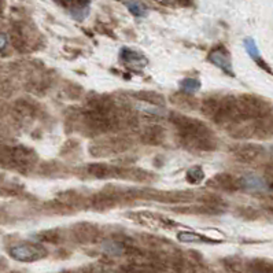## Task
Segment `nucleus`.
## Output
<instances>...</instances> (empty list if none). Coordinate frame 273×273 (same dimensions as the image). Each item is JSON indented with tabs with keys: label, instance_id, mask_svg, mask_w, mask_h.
Here are the masks:
<instances>
[{
	"label": "nucleus",
	"instance_id": "nucleus-1",
	"mask_svg": "<svg viewBox=\"0 0 273 273\" xmlns=\"http://www.w3.org/2000/svg\"><path fill=\"white\" fill-rule=\"evenodd\" d=\"M236 107L240 121L243 120H261L271 115L272 106L265 99L253 95H242L236 97Z\"/></svg>",
	"mask_w": 273,
	"mask_h": 273
},
{
	"label": "nucleus",
	"instance_id": "nucleus-2",
	"mask_svg": "<svg viewBox=\"0 0 273 273\" xmlns=\"http://www.w3.org/2000/svg\"><path fill=\"white\" fill-rule=\"evenodd\" d=\"M132 147V142L126 137H108L102 142L93 143L90 147V153L93 157H108L111 154L125 153Z\"/></svg>",
	"mask_w": 273,
	"mask_h": 273
},
{
	"label": "nucleus",
	"instance_id": "nucleus-3",
	"mask_svg": "<svg viewBox=\"0 0 273 273\" xmlns=\"http://www.w3.org/2000/svg\"><path fill=\"white\" fill-rule=\"evenodd\" d=\"M171 120L182 136H191V135L211 136L210 129L202 121L195 120V118L182 115V114H173V115H171Z\"/></svg>",
	"mask_w": 273,
	"mask_h": 273
},
{
	"label": "nucleus",
	"instance_id": "nucleus-4",
	"mask_svg": "<svg viewBox=\"0 0 273 273\" xmlns=\"http://www.w3.org/2000/svg\"><path fill=\"white\" fill-rule=\"evenodd\" d=\"M8 254L21 262H33L39 261L47 256V250L40 245H32V243H25V245H17L10 247Z\"/></svg>",
	"mask_w": 273,
	"mask_h": 273
},
{
	"label": "nucleus",
	"instance_id": "nucleus-5",
	"mask_svg": "<svg viewBox=\"0 0 273 273\" xmlns=\"http://www.w3.org/2000/svg\"><path fill=\"white\" fill-rule=\"evenodd\" d=\"M36 154L25 147H15L8 150V162L18 168H32L36 164Z\"/></svg>",
	"mask_w": 273,
	"mask_h": 273
},
{
	"label": "nucleus",
	"instance_id": "nucleus-6",
	"mask_svg": "<svg viewBox=\"0 0 273 273\" xmlns=\"http://www.w3.org/2000/svg\"><path fill=\"white\" fill-rule=\"evenodd\" d=\"M99 228L90 222H80L76 224L73 228V236L74 239L79 243L83 245H90V243H95L99 238Z\"/></svg>",
	"mask_w": 273,
	"mask_h": 273
},
{
	"label": "nucleus",
	"instance_id": "nucleus-7",
	"mask_svg": "<svg viewBox=\"0 0 273 273\" xmlns=\"http://www.w3.org/2000/svg\"><path fill=\"white\" fill-rule=\"evenodd\" d=\"M120 199L118 196V191H103L96 195H93L91 199V206L93 209H96L99 211L108 210V209H113L114 206L117 205V202Z\"/></svg>",
	"mask_w": 273,
	"mask_h": 273
},
{
	"label": "nucleus",
	"instance_id": "nucleus-8",
	"mask_svg": "<svg viewBox=\"0 0 273 273\" xmlns=\"http://www.w3.org/2000/svg\"><path fill=\"white\" fill-rule=\"evenodd\" d=\"M182 144L192 150H199V151H211L216 148V142L211 139V136L205 135H191V136H182Z\"/></svg>",
	"mask_w": 273,
	"mask_h": 273
},
{
	"label": "nucleus",
	"instance_id": "nucleus-9",
	"mask_svg": "<svg viewBox=\"0 0 273 273\" xmlns=\"http://www.w3.org/2000/svg\"><path fill=\"white\" fill-rule=\"evenodd\" d=\"M233 154H235L236 160H239L240 162L251 164L258 158H261L262 154H264V148L261 146H257V144H245V146H239L238 148H235Z\"/></svg>",
	"mask_w": 273,
	"mask_h": 273
},
{
	"label": "nucleus",
	"instance_id": "nucleus-10",
	"mask_svg": "<svg viewBox=\"0 0 273 273\" xmlns=\"http://www.w3.org/2000/svg\"><path fill=\"white\" fill-rule=\"evenodd\" d=\"M209 61H210L213 65L218 66L221 70H224L225 73L231 74V76L233 74L231 57H229V52H228L225 48L218 47L216 50H213V51L209 54Z\"/></svg>",
	"mask_w": 273,
	"mask_h": 273
},
{
	"label": "nucleus",
	"instance_id": "nucleus-11",
	"mask_svg": "<svg viewBox=\"0 0 273 273\" xmlns=\"http://www.w3.org/2000/svg\"><path fill=\"white\" fill-rule=\"evenodd\" d=\"M88 175L96 179H108V177H120L121 169L120 168H114V166L106 165V164H93L88 166Z\"/></svg>",
	"mask_w": 273,
	"mask_h": 273
},
{
	"label": "nucleus",
	"instance_id": "nucleus-12",
	"mask_svg": "<svg viewBox=\"0 0 273 273\" xmlns=\"http://www.w3.org/2000/svg\"><path fill=\"white\" fill-rule=\"evenodd\" d=\"M165 140V131L160 125L148 126L142 133V142L151 146H160Z\"/></svg>",
	"mask_w": 273,
	"mask_h": 273
},
{
	"label": "nucleus",
	"instance_id": "nucleus-13",
	"mask_svg": "<svg viewBox=\"0 0 273 273\" xmlns=\"http://www.w3.org/2000/svg\"><path fill=\"white\" fill-rule=\"evenodd\" d=\"M209 184H216L217 188L225 189V191H236V189L242 188L240 187V180L233 177L232 175H228V173L217 175Z\"/></svg>",
	"mask_w": 273,
	"mask_h": 273
},
{
	"label": "nucleus",
	"instance_id": "nucleus-14",
	"mask_svg": "<svg viewBox=\"0 0 273 273\" xmlns=\"http://www.w3.org/2000/svg\"><path fill=\"white\" fill-rule=\"evenodd\" d=\"M240 187L254 192H264L268 189V182L262 177L245 176L240 179Z\"/></svg>",
	"mask_w": 273,
	"mask_h": 273
},
{
	"label": "nucleus",
	"instance_id": "nucleus-15",
	"mask_svg": "<svg viewBox=\"0 0 273 273\" xmlns=\"http://www.w3.org/2000/svg\"><path fill=\"white\" fill-rule=\"evenodd\" d=\"M171 100L175 106H177L179 108H182V110H192V108H196V106H198L196 99L191 96V95L185 93V92L175 93V95L171 97Z\"/></svg>",
	"mask_w": 273,
	"mask_h": 273
},
{
	"label": "nucleus",
	"instance_id": "nucleus-16",
	"mask_svg": "<svg viewBox=\"0 0 273 273\" xmlns=\"http://www.w3.org/2000/svg\"><path fill=\"white\" fill-rule=\"evenodd\" d=\"M121 57H122V59H124L126 63L133 65V66H143V65H146V63H147V59L143 57L142 54L133 51V50H128V48L122 50V52H121Z\"/></svg>",
	"mask_w": 273,
	"mask_h": 273
},
{
	"label": "nucleus",
	"instance_id": "nucleus-17",
	"mask_svg": "<svg viewBox=\"0 0 273 273\" xmlns=\"http://www.w3.org/2000/svg\"><path fill=\"white\" fill-rule=\"evenodd\" d=\"M218 108H220V99L218 97H207V99L203 100L202 106H200L202 113L205 114L206 117H210V118H213L216 115Z\"/></svg>",
	"mask_w": 273,
	"mask_h": 273
},
{
	"label": "nucleus",
	"instance_id": "nucleus-18",
	"mask_svg": "<svg viewBox=\"0 0 273 273\" xmlns=\"http://www.w3.org/2000/svg\"><path fill=\"white\" fill-rule=\"evenodd\" d=\"M251 273H273V262L268 260H253L249 264Z\"/></svg>",
	"mask_w": 273,
	"mask_h": 273
},
{
	"label": "nucleus",
	"instance_id": "nucleus-19",
	"mask_svg": "<svg viewBox=\"0 0 273 273\" xmlns=\"http://www.w3.org/2000/svg\"><path fill=\"white\" fill-rule=\"evenodd\" d=\"M133 96L140 99L142 102L151 103V104H164V96L161 93L153 91H142L133 93Z\"/></svg>",
	"mask_w": 273,
	"mask_h": 273
},
{
	"label": "nucleus",
	"instance_id": "nucleus-20",
	"mask_svg": "<svg viewBox=\"0 0 273 273\" xmlns=\"http://www.w3.org/2000/svg\"><path fill=\"white\" fill-rule=\"evenodd\" d=\"M37 239L46 243H52V245H58L62 240V233L58 229H48V231H43L37 235Z\"/></svg>",
	"mask_w": 273,
	"mask_h": 273
},
{
	"label": "nucleus",
	"instance_id": "nucleus-21",
	"mask_svg": "<svg viewBox=\"0 0 273 273\" xmlns=\"http://www.w3.org/2000/svg\"><path fill=\"white\" fill-rule=\"evenodd\" d=\"M125 6L135 17H146L148 14L147 7L139 0H126Z\"/></svg>",
	"mask_w": 273,
	"mask_h": 273
},
{
	"label": "nucleus",
	"instance_id": "nucleus-22",
	"mask_svg": "<svg viewBox=\"0 0 273 273\" xmlns=\"http://www.w3.org/2000/svg\"><path fill=\"white\" fill-rule=\"evenodd\" d=\"M187 182L189 184H199L205 180V172L200 166H192L187 171Z\"/></svg>",
	"mask_w": 273,
	"mask_h": 273
},
{
	"label": "nucleus",
	"instance_id": "nucleus-23",
	"mask_svg": "<svg viewBox=\"0 0 273 273\" xmlns=\"http://www.w3.org/2000/svg\"><path fill=\"white\" fill-rule=\"evenodd\" d=\"M182 91L191 95L193 92H196L200 88V81L198 79H185L182 81Z\"/></svg>",
	"mask_w": 273,
	"mask_h": 273
},
{
	"label": "nucleus",
	"instance_id": "nucleus-24",
	"mask_svg": "<svg viewBox=\"0 0 273 273\" xmlns=\"http://www.w3.org/2000/svg\"><path fill=\"white\" fill-rule=\"evenodd\" d=\"M177 239L182 242V243H199L203 240V238L200 236L199 233L189 232V231H184V232H179Z\"/></svg>",
	"mask_w": 273,
	"mask_h": 273
},
{
	"label": "nucleus",
	"instance_id": "nucleus-25",
	"mask_svg": "<svg viewBox=\"0 0 273 273\" xmlns=\"http://www.w3.org/2000/svg\"><path fill=\"white\" fill-rule=\"evenodd\" d=\"M245 48L247 54L250 55L253 59H256L260 62V50H258V47H257V43L254 39H251V37H247L245 39Z\"/></svg>",
	"mask_w": 273,
	"mask_h": 273
},
{
	"label": "nucleus",
	"instance_id": "nucleus-26",
	"mask_svg": "<svg viewBox=\"0 0 273 273\" xmlns=\"http://www.w3.org/2000/svg\"><path fill=\"white\" fill-rule=\"evenodd\" d=\"M104 251L108 253L110 256H121L124 253V247L120 243H115V242H108L104 245Z\"/></svg>",
	"mask_w": 273,
	"mask_h": 273
},
{
	"label": "nucleus",
	"instance_id": "nucleus-27",
	"mask_svg": "<svg viewBox=\"0 0 273 273\" xmlns=\"http://www.w3.org/2000/svg\"><path fill=\"white\" fill-rule=\"evenodd\" d=\"M239 214L243 218H249V220H254L258 217V213L253 207H242V209H239Z\"/></svg>",
	"mask_w": 273,
	"mask_h": 273
},
{
	"label": "nucleus",
	"instance_id": "nucleus-28",
	"mask_svg": "<svg viewBox=\"0 0 273 273\" xmlns=\"http://www.w3.org/2000/svg\"><path fill=\"white\" fill-rule=\"evenodd\" d=\"M205 235L210 240H222L224 239V235H222L220 231H217V229H207V231L205 232Z\"/></svg>",
	"mask_w": 273,
	"mask_h": 273
},
{
	"label": "nucleus",
	"instance_id": "nucleus-29",
	"mask_svg": "<svg viewBox=\"0 0 273 273\" xmlns=\"http://www.w3.org/2000/svg\"><path fill=\"white\" fill-rule=\"evenodd\" d=\"M7 36L6 34H3V33H0V50H4L7 46Z\"/></svg>",
	"mask_w": 273,
	"mask_h": 273
}]
</instances>
